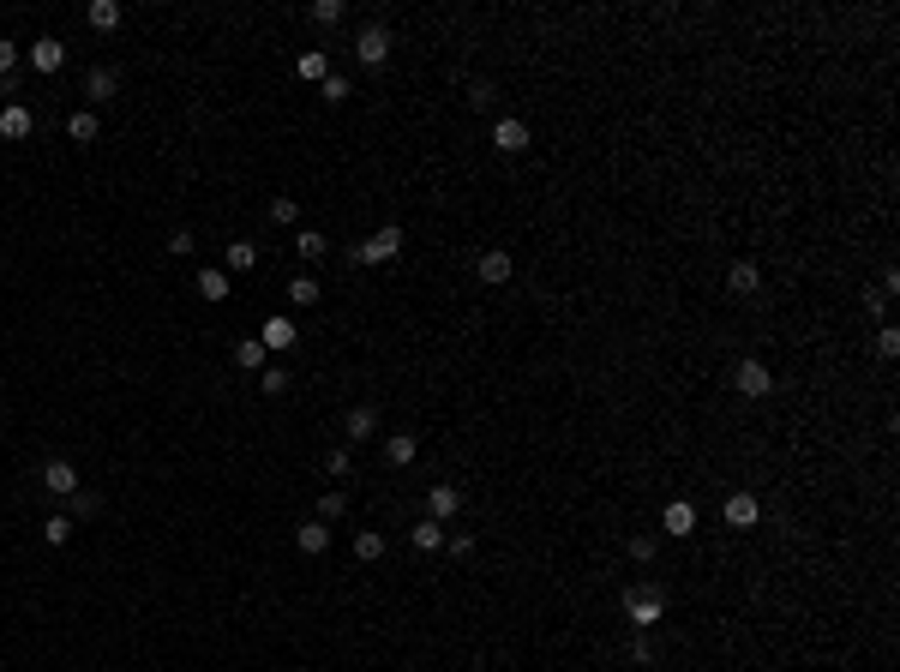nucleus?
Returning a JSON list of instances; mask_svg holds the SVG:
<instances>
[{
	"instance_id": "obj_11",
	"label": "nucleus",
	"mask_w": 900,
	"mask_h": 672,
	"mask_svg": "<svg viewBox=\"0 0 900 672\" xmlns=\"http://www.w3.org/2000/svg\"><path fill=\"white\" fill-rule=\"evenodd\" d=\"M457 511H462V487H450V480H433V487H426V516H433V522H450Z\"/></svg>"
},
{
	"instance_id": "obj_10",
	"label": "nucleus",
	"mask_w": 900,
	"mask_h": 672,
	"mask_svg": "<svg viewBox=\"0 0 900 672\" xmlns=\"http://www.w3.org/2000/svg\"><path fill=\"white\" fill-rule=\"evenodd\" d=\"M24 55H30V66H37L42 79H55L60 66H66V42H60V37H37Z\"/></svg>"
},
{
	"instance_id": "obj_28",
	"label": "nucleus",
	"mask_w": 900,
	"mask_h": 672,
	"mask_svg": "<svg viewBox=\"0 0 900 672\" xmlns=\"http://www.w3.org/2000/svg\"><path fill=\"white\" fill-rule=\"evenodd\" d=\"M73 529H79V522H73L66 511H55L48 522H42V540H48V547H66V540H73Z\"/></svg>"
},
{
	"instance_id": "obj_8",
	"label": "nucleus",
	"mask_w": 900,
	"mask_h": 672,
	"mask_svg": "<svg viewBox=\"0 0 900 672\" xmlns=\"http://www.w3.org/2000/svg\"><path fill=\"white\" fill-rule=\"evenodd\" d=\"M342 438H348V444H366V438H379V409H373V402H355V409L342 415Z\"/></svg>"
},
{
	"instance_id": "obj_40",
	"label": "nucleus",
	"mask_w": 900,
	"mask_h": 672,
	"mask_svg": "<svg viewBox=\"0 0 900 672\" xmlns=\"http://www.w3.org/2000/svg\"><path fill=\"white\" fill-rule=\"evenodd\" d=\"M877 355H882V360L900 355V331H895V324H882V331H877Z\"/></svg>"
},
{
	"instance_id": "obj_2",
	"label": "nucleus",
	"mask_w": 900,
	"mask_h": 672,
	"mask_svg": "<svg viewBox=\"0 0 900 672\" xmlns=\"http://www.w3.org/2000/svg\"><path fill=\"white\" fill-rule=\"evenodd\" d=\"M660 613H666V594H660L655 582H642V589L624 594V618H630V631H648V625H660Z\"/></svg>"
},
{
	"instance_id": "obj_43",
	"label": "nucleus",
	"mask_w": 900,
	"mask_h": 672,
	"mask_svg": "<svg viewBox=\"0 0 900 672\" xmlns=\"http://www.w3.org/2000/svg\"><path fill=\"white\" fill-rule=\"evenodd\" d=\"M444 547H450L457 558H475V534H444Z\"/></svg>"
},
{
	"instance_id": "obj_39",
	"label": "nucleus",
	"mask_w": 900,
	"mask_h": 672,
	"mask_svg": "<svg viewBox=\"0 0 900 672\" xmlns=\"http://www.w3.org/2000/svg\"><path fill=\"white\" fill-rule=\"evenodd\" d=\"M630 660H637V667H655V642H648V631L630 636Z\"/></svg>"
},
{
	"instance_id": "obj_35",
	"label": "nucleus",
	"mask_w": 900,
	"mask_h": 672,
	"mask_svg": "<svg viewBox=\"0 0 900 672\" xmlns=\"http://www.w3.org/2000/svg\"><path fill=\"white\" fill-rule=\"evenodd\" d=\"M324 469H330V480H348V475H355V451H348V444H337V451L324 456Z\"/></svg>"
},
{
	"instance_id": "obj_38",
	"label": "nucleus",
	"mask_w": 900,
	"mask_h": 672,
	"mask_svg": "<svg viewBox=\"0 0 900 672\" xmlns=\"http://www.w3.org/2000/svg\"><path fill=\"white\" fill-rule=\"evenodd\" d=\"M259 391H264V396H282V391H288V373H282V366H264V373H259Z\"/></svg>"
},
{
	"instance_id": "obj_34",
	"label": "nucleus",
	"mask_w": 900,
	"mask_h": 672,
	"mask_svg": "<svg viewBox=\"0 0 900 672\" xmlns=\"http://www.w3.org/2000/svg\"><path fill=\"white\" fill-rule=\"evenodd\" d=\"M348 19V0H313V24H342Z\"/></svg>"
},
{
	"instance_id": "obj_36",
	"label": "nucleus",
	"mask_w": 900,
	"mask_h": 672,
	"mask_svg": "<svg viewBox=\"0 0 900 672\" xmlns=\"http://www.w3.org/2000/svg\"><path fill=\"white\" fill-rule=\"evenodd\" d=\"M270 222L295 228V222H300V198H288V193H282V198H270Z\"/></svg>"
},
{
	"instance_id": "obj_9",
	"label": "nucleus",
	"mask_w": 900,
	"mask_h": 672,
	"mask_svg": "<svg viewBox=\"0 0 900 672\" xmlns=\"http://www.w3.org/2000/svg\"><path fill=\"white\" fill-rule=\"evenodd\" d=\"M259 342H264V355H288L300 342V331H295V318L288 313H277V318H264V331H259Z\"/></svg>"
},
{
	"instance_id": "obj_22",
	"label": "nucleus",
	"mask_w": 900,
	"mask_h": 672,
	"mask_svg": "<svg viewBox=\"0 0 900 672\" xmlns=\"http://www.w3.org/2000/svg\"><path fill=\"white\" fill-rule=\"evenodd\" d=\"M660 522H666V529L679 534V540H684V534H697V511H690L684 498H673V504H666V516H660Z\"/></svg>"
},
{
	"instance_id": "obj_15",
	"label": "nucleus",
	"mask_w": 900,
	"mask_h": 672,
	"mask_svg": "<svg viewBox=\"0 0 900 672\" xmlns=\"http://www.w3.org/2000/svg\"><path fill=\"white\" fill-rule=\"evenodd\" d=\"M30 126H37V120H30V108H24V102H6V108H0V139L19 144V139H30Z\"/></svg>"
},
{
	"instance_id": "obj_3",
	"label": "nucleus",
	"mask_w": 900,
	"mask_h": 672,
	"mask_svg": "<svg viewBox=\"0 0 900 672\" xmlns=\"http://www.w3.org/2000/svg\"><path fill=\"white\" fill-rule=\"evenodd\" d=\"M733 391L750 396V402H762V396L775 391V373H768V360H739V366H733Z\"/></svg>"
},
{
	"instance_id": "obj_7",
	"label": "nucleus",
	"mask_w": 900,
	"mask_h": 672,
	"mask_svg": "<svg viewBox=\"0 0 900 672\" xmlns=\"http://www.w3.org/2000/svg\"><path fill=\"white\" fill-rule=\"evenodd\" d=\"M355 60L360 66H384V60H390V30H384V24H366L355 37Z\"/></svg>"
},
{
	"instance_id": "obj_1",
	"label": "nucleus",
	"mask_w": 900,
	"mask_h": 672,
	"mask_svg": "<svg viewBox=\"0 0 900 672\" xmlns=\"http://www.w3.org/2000/svg\"><path fill=\"white\" fill-rule=\"evenodd\" d=\"M390 258H402V228L397 222H384L379 235H366L348 246V264H390Z\"/></svg>"
},
{
	"instance_id": "obj_26",
	"label": "nucleus",
	"mask_w": 900,
	"mask_h": 672,
	"mask_svg": "<svg viewBox=\"0 0 900 672\" xmlns=\"http://www.w3.org/2000/svg\"><path fill=\"white\" fill-rule=\"evenodd\" d=\"M355 558H360V564H379V558H384V534L379 529H360L355 534Z\"/></svg>"
},
{
	"instance_id": "obj_33",
	"label": "nucleus",
	"mask_w": 900,
	"mask_h": 672,
	"mask_svg": "<svg viewBox=\"0 0 900 672\" xmlns=\"http://www.w3.org/2000/svg\"><path fill=\"white\" fill-rule=\"evenodd\" d=\"M624 553H630V564H648V558L660 553V540H655V534H630V540H624Z\"/></svg>"
},
{
	"instance_id": "obj_20",
	"label": "nucleus",
	"mask_w": 900,
	"mask_h": 672,
	"mask_svg": "<svg viewBox=\"0 0 900 672\" xmlns=\"http://www.w3.org/2000/svg\"><path fill=\"white\" fill-rule=\"evenodd\" d=\"M264 360H270V355H264L259 336H240V342H235V366H240V373H264Z\"/></svg>"
},
{
	"instance_id": "obj_19",
	"label": "nucleus",
	"mask_w": 900,
	"mask_h": 672,
	"mask_svg": "<svg viewBox=\"0 0 900 672\" xmlns=\"http://www.w3.org/2000/svg\"><path fill=\"white\" fill-rule=\"evenodd\" d=\"M415 456H420L415 433H390V438H384V462H390V469H408Z\"/></svg>"
},
{
	"instance_id": "obj_41",
	"label": "nucleus",
	"mask_w": 900,
	"mask_h": 672,
	"mask_svg": "<svg viewBox=\"0 0 900 672\" xmlns=\"http://www.w3.org/2000/svg\"><path fill=\"white\" fill-rule=\"evenodd\" d=\"M193 246H199V240H193V228H175V235H168V253H175V258H186Z\"/></svg>"
},
{
	"instance_id": "obj_14",
	"label": "nucleus",
	"mask_w": 900,
	"mask_h": 672,
	"mask_svg": "<svg viewBox=\"0 0 900 672\" xmlns=\"http://www.w3.org/2000/svg\"><path fill=\"white\" fill-rule=\"evenodd\" d=\"M115 90H120V66H90L84 73V97L90 102H108Z\"/></svg>"
},
{
	"instance_id": "obj_24",
	"label": "nucleus",
	"mask_w": 900,
	"mask_h": 672,
	"mask_svg": "<svg viewBox=\"0 0 900 672\" xmlns=\"http://www.w3.org/2000/svg\"><path fill=\"white\" fill-rule=\"evenodd\" d=\"M66 139L73 144H97V108H79V115L66 120Z\"/></svg>"
},
{
	"instance_id": "obj_31",
	"label": "nucleus",
	"mask_w": 900,
	"mask_h": 672,
	"mask_svg": "<svg viewBox=\"0 0 900 672\" xmlns=\"http://www.w3.org/2000/svg\"><path fill=\"white\" fill-rule=\"evenodd\" d=\"M342 516H348V493H342V487H330V493L319 498V522H342Z\"/></svg>"
},
{
	"instance_id": "obj_16",
	"label": "nucleus",
	"mask_w": 900,
	"mask_h": 672,
	"mask_svg": "<svg viewBox=\"0 0 900 672\" xmlns=\"http://www.w3.org/2000/svg\"><path fill=\"white\" fill-rule=\"evenodd\" d=\"M222 271H228V277H246V271H259V246H253V240H228V253H222Z\"/></svg>"
},
{
	"instance_id": "obj_17",
	"label": "nucleus",
	"mask_w": 900,
	"mask_h": 672,
	"mask_svg": "<svg viewBox=\"0 0 900 672\" xmlns=\"http://www.w3.org/2000/svg\"><path fill=\"white\" fill-rule=\"evenodd\" d=\"M120 19H126V13H120V0H90V6H84V24H90V30H102V37H108V30H120Z\"/></svg>"
},
{
	"instance_id": "obj_27",
	"label": "nucleus",
	"mask_w": 900,
	"mask_h": 672,
	"mask_svg": "<svg viewBox=\"0 0 900 672\" xmlns=\"http://www.w3.org/2000/svg\"><path fill=\"white\" fill-rule=\"evenodd\" d=\"M97 511H102V493H90V487H79V493L66 498V516H73V522H84V516H97Z\"/></svg>"
},
{
	"instance_id": "obj_21",
	"label": "nucleus",
	"mask_w": 900,
	"mask_h": 672,
	"mask_svg": "<svg viewBox=\"0 0 900 672\" xmlns=\"http://www.w3.org/2000/svg\"><path fill=\"white\" fill-rule=\"evenodd\" d=\"M295 73H300L306 84H324V79H330V55H319V48H306V55L295 60Z\"/></svg>"
},
{
	"instance_id": "obj_12",
	"label": "nucleus",
	"mask_w": 900,
	"mask_h": 672,
	"mask_svg": "<svg viewBox=\"0 0 900 672\" xmlns=\"http://www.w3.org/2000/svg\"><path fill=\"white\" fill-rule=\"evenodd\" d=\"M42 487H48L55 498H73L79 493V469H73L66 456H48V462H42Z\"/></svg>"
},
{
	"instance_id": "obj_37",
	"label": "nucleus",
	"mask_w": 900,
	"mask_h": 672,
	"mask_svg": "<svg viewBox=\"0 0 900 672\" xmlns=\"http://www.w3.org/2000/svg\"><path fill=\"white\" fill-rule=\"evenodd\" d=\"M319 97H324V102H348V97H355V84L342 79V73H330V79L319 84Z\"/></svg>"
},
{
	"instance_id": "obj_42",
	"label": "nucleus",
	"mask_w": 900,
	"mask_h": 672,
	"mask_svg": "<svg viewBox=\"0 0 900 672\" xmlns=\"http://www.w3.org/2000/svg\"><path fill=\"white\" fill-rule=\"evenodd\" d=\"M13 66H19V42L0 37V79H13Z\"/></svg>"
},
{
	"instance_id": "obj_25",
	"label": "nucleus",
	"mask_w": 900,
	"mask_h": 672,
	"mask_svg": "<svg viewBox=\"0 0 900 672\" xmlns=\"http://www.w3.org/2000/svg\"><path fill=\"white\" fill-rule=\"evenodd\" d=\"M295 253H300V258H306V264H319V258H324V253H330V240H324V235H319V228H300V235H295Z\"/></svg>"
},
{
	"instance_id": "obj_13",
	"label": "nucleus",
	"mask_w": 900,
	"mask_h": 672,
	"mask_svg": "<svg viewBox=\"0 0 900 672\" xmlns=\"http://www.w3.org/2000/svg\"><path fill=\"white\" fill-rule=\"evenodd\" d=\"M720 516H726V529H757L762 522V498L757 493H733Z\"/></svg>"
},
{
	"instance_id": "obj_23",
	"label": "nucleus",
	"mask_w": 900,
	"mask_h": 672,
	"mask_svg": "<svg viewBox=\"0 0 900 672\" xmlns=\"http://www.w3.org/2000/svg\"><path fill=\"white\" fill-rule=\"evenodd\" d=\"M193 289H199V300H210V306H217V300H228V271H199V282H193Z\"/></svg>"
},
{
	"instance_id": "obj_32",
	"label": "nucleus",
	"mask_w": 900,
	"mask_h": 672,
	"mask_svg": "<svg viewBox=\"0 0 900 672\" xmlns=\"http://www.w3.org/2000/svg\"><path fill=\"white\" fill-rule=\"evenodd\" d=\"M319 295H324L319 277H295L288 282V300H295V306H319Z\"/></svg>"
},
{
	"instance_id": "obj_29",
	"label": "nucleus",
	"mask_w": 900,
	"mask_h": 672,
	"mask_svg": "<svg viewBox=\"0 0 900 672\" xmlns=\"http://www.w3.org/2000/svg\"><path fill=\"white\" fill-rule=\"evenodd\" d=\"M408 540H415V553H439V547H444V522H433V516H426Z\"/></svg>"
},
{
	"instance_id": "obj_5",
	"label": "nucleus",
	"mask_w": 900,
	"mask_h": 672,
	"mask_svg": "<svg viewBox=\"0 0 900 672\" xmlns=\"http://www.w3.org/2000/svg\"><path fill=\"white\" fill-rule=\"evenodd\" d=\"M475 277L486 282V289H504V282L517 277V264H510L504 246H486V253H475Z\"/></svg>"
},
{
	"instance_id": "obj_6",
	"label": "nucleus",
	"mask_w": 900,
	"mask_h": 672,
	"mask_svg": "<svg viewBox=\"0 0 900 672\" xmlns=\"http://www.w3.org/2000/svg\"><path fill=\"white\" fill-rule=\"evenodd\" d=\"M726 295L733 300H757L762 295V264L757 258H739V264L726 271Z\"/></svg>"
},
{
	"instance_id": "obj_30",
	"label": "nucleus",
	"mask_w": 900,
	"mask_h": 672,
	"mask_svg": "<svg viewBox=\"0 0 900 672\" xmlns=\"http://www.w3.org/2000/svg\"><path fill=\"white\" fill-rule=\"evenodd\" d=\"M468 108H475V115L499 108V84H493V79H475V84H468Z\"/></svg>"
},
{
	"instance_id": "obj_18",
	"label": "nucleus",
	"mask_w": 900,
	"mask_h": 672,
	"mask_svg": "<svg viewBox=\"0 0 900 672\" xmlns=\"http://www.w3.org/2000/svg\"><path fill=\"white\" fill-rule=\"evenodd\" d=\"M295 547H300L306 558H319L324 547H330V522H319V516H313V522H300V529H295Z\"/></svg>"
},
{
	"instance_id": "obj_4",
	"label": "nucleus",
	"mask_w": 900,
	"mask_h": 672,
	"mask_svg": "<svg viewBox=\"0 0 900 672\" xmlns=\"http://www.w3.org/2000/svg\"><path fill=\"white\" fill-rule=\"evenodd\" d=\"M493 151H499V157H522V151H528V120L499 115L493 120Z\"/></svg>"
}]
</instances>
